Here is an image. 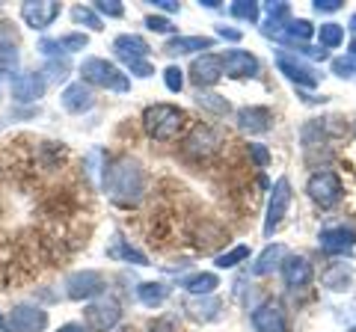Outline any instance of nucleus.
I'll use <instances>...</instances> for the list:
<instances>
[{
	"label": "nucleus",
	"instance_id": "16",
	"mask_svg": "<svg viewBox=\"0 0 356 332\" xmlns=\"http://www.w3.org/2000/svg\"><path fill=\"white\" fill-rule=\"evenodd\" d=\"M238 128L247 131V134H264V131H270V128H273V113H270V107H261V104L241 107V110H238Z\"/></svg>",
	"mask_w": 356,
	"mask_h": 332
},
{
	"label": "nucleus",
	"instance_id": "9",
	"mask_svg": "<svg viewBox=\"0 0 356 332\" xmlns=\"http://www.w3.org/2000/svg\"><path fill=\"white\" fill-rule=\"evenodd\" d=\"M48 312L36 303H15L9 312V332H44Z\"/></svg>",
	"mask_w": 356,
	"mask_h": 332
},
{
	"label": "nucleus",
	"instance_id": "45",
	"mask_svg": "<svg viewBox=\"0 0 356 332\" xmlns=\"http://www.w3.org/2000/svg\"><path fill=\"white\" fill-rule=\"evenodd\" d=\"M217 36H220V39H229V42H241V30H232V27H217Z\"/></svg>",
	"mask_w": 356,
	"mask_h": 332
},
{
	"label": "nucleus",
	"instance_id": "2",
	"mask_svg": "<svg viewBox=\"0 0 356 332\" xmlns=\"http://www.w3.org/2000/svg\"><path fill=\"white\" fill-rule=\"evenodd\" d=\"M184 110L175 107V104H149L143 110V128H146V134L158 142H172L178 140L184 128Z\"/></svg>",
	"mask_w": 356,
	"mask_h": 332
},
{
	"label": "nucleus",
	"instance_id": "33",
	"mask_svg": "<svg viewBox=\"0 0 356 332\" xmlns=\"http://www.w3.org/2000/svg\"><path fill=\"white\" fill-rule=\"evenodd\" d=\"M72 18H74V24H86L89 30H104V24H102V15L95 13L92 6H74L72 9Z\"/></svg>",
	"mask_w": 356,
	"mask_h": 332
},
{
	"label": "nucleus",
	"instance_id": "21",
	"mask_svg": "<svg viewBox=\"0 0 356 332\" xmlns=\"http://www.w3.org/2000/svg\"><path fill=\"white\" fill-rule=\"evenodd\" d=\"M211 48H214V39L211 36H172L163 45V53H170V57H187V53L211 51Z\"/></svg>",
	"mask_w": 356,
	"mask_h": 332
},
{
	"label": "nucleus",
	"instance_id": "31",
	"mask_svg": "<svg viewBox=\"0 0 356 332\" xmlns=\"http://www.w3.org/2000/svg\"><path fill=\"white\" fill-rule=\"evenodd\" d=\"M318 42L324 48H339L341 42H344V27L336 24V21H327V24L318 27Z\"/></svg>",
	"mask_w": 356,
	"mask_h": 332
},
{
	"label": "nucleus",
	"instance_id": "30",
	"mask_svg": "<svg viewBox=\"0 0 356 332\" xmlns=\"http://www.w3.org/2000/svg\"><path fill=\"white\" fill-rule=\"evenodd\" d=\"M229 15L238 21H247V24H255V21L261 18V6L252 3V0H235V3L229 6Z\"/></svg>",
	"mask_w": 356,
	"mask_h": 332
},
{
	"label": "nucleus",
	"instance_id": "32",
	"mask_svg": "<svg viewBox=\"0 0 356 332\" xmlns=\"http://www.w3.org/2000/svg\"><path fill=\"white\" fill-rule=\"evenodd\" d=\"M285 36L300 42V45H306V42L315 36V27H312L306 18H291V21H288V27H285Z\"/></svg>",
	"mask_w": 356,
	"mask_h": 332
},
{
	"label": "nucleus",
	"instance_id": "20",
	"mask_svg": "<svg viewBox=\"0 0 356 332\" xmlns=\"http://www.w3.org/2000/svg\"><path fill=\"white\" fill-rule=\"evenodd\" d=\"M60 101H63V107L69 110V113H86V110H92L95 95H92V90H89L83 81H77V83L65 86L63 95H60Z\"/></svg>",
	"mask_w": 356,
	"mask_h": 332
},
{
	"label": "nucleus",
	"instance_id": "51",
	"mask_svg": "<svg viewBox=\"0 0 356 332\" xmlns=\"http://www.w3.org/2000/svg\"><path fill=\"white\" fill-rule=\"evenodd\" d=\"M348 332H356V326H350V329H348Z\"/></svg>",
	"mask_w": 356,
	"mask_h": 332
},
{
	"label": "nucleus",
	"instance_id": "8",
	"mask_svg": "<svg viewBox=\"0 0 356 332\" xmlns=\"http://www.w3.org/2000/svg\"><path fill=\"white\" fill-rule=\"evenodd\" d=\"M83 320H86L89 332H110L122 320V308H119L116 300H107V297H102V300L89 303L83 308Z\"/></svg>",
	"mask_w": 356,
	"mask_h": 332
},
{
	"label": "nucleus",
	"instance_id": "27",
	"mask_svg": "<svg viewBox=\"0 0 356 332\" xmlns=\"http://www.w3.org/2000/svg\"><path fill=\"white\" fill-rule=\"evenodd\" d=\"M107 256H110V258H119V261H134V264H137V267H146V264H149V258L143 256L140 249H134L131 243L119 240V238L113 240V247L107 249Z\"/></svg>",
	"mask_w": 356,
	"mask_h": 332
},
{
	"label": "nucleus",
	"instance_id": "14",
	"mask_svg": "<svg viewBox=\"0 0 356 332\" xmlns=\"http://www.w3.org/2000/svg\"><path fill=\"white\" fill-rule=\"evenodd\" d=\"M222 74L226 72H222V57L220 53H202V57H196L193 65H191V81L199 86V90L220 83Z\"/></svg>",
	"mask_w": 356,
	"mask_h": 332
},
{
	"label": "nucleus",
	"instance_id": "15",
	"mask_svg": "<svg viewBox=\"0 0 356 332\" xmlns=\"http://www.w3.org/2000/svg\"><path fill=\"white\" fill-rule=\"evenodd\" d=\"M259 57L255 53H250V51H241V48H232V51H226L222 53V72H226L229 77H255L259 74Z\"/></svg>",
	"mask_w": 356,
	"mask_h": 332
},
{
	"label": "nucleus",
	"instance_id": "44",
	"mask_svg": "<svg viewBox=\"0 0 356 332\" xmlns=\"http://www.w3.org/2000/svg\"><path fill=\"white\" fill-rule=\"evenodd\" d=\"M315 13H339V9L344 6V0H315Z\"/></svg>",
	"mask_w": 356,
	"mask_h": 332
},
{
	"label": "nucleus",
	"instance_id": "7",
	"mask_svg": "<svg viewBox=\"0 0 356 332\" xmlns=\"http://www.w3.org/2000/svg\"><path fill=\"white\" fill-rule=\"evenodd\" d=\"M288 208H291V181L280 179L273 184L270 199H267V217H264V235L267 238L282 226V219L288 217Z\"/></svg>",
	"mask_w": 356,
	"mask_h": 332
},
{
	"label": "nucleus",
	"instance_id": "28",
	"mask_svg": "<svg viewBox=\"0 0 356 332\" xmlns=\"http://www.w3.org/2000/svg\"><path fill=\"white\" fill-rule=\"evenodd\" d=\"M196 104L202 107V110H208V113H214V116H226L229 110H232V104H229L222 95H217V92H205V90H199V92H196Z\"/></svg>",
	"mask_w": 356,
	"mask_h": 332
},
{
	"label": "nucleus",
	"instance_id": "43",
	"mask_svg": "<svg viewBox=\"0 0 356 332\" xmlns=\"http://www.w3.org/2000/svg\"><path fill=\"white\" fill-rule=\"evenodd\" d=\"M146 332H178V329H175V320L172 317H158L154 324L146 326Z\"/></svg>",
	"mask_w": 356,
	"mask_h": 332
},
{
	"label": "nucleus",
	"instance_id": "49",
	"mask_svg": "<svg viewBox=\"0 0 356 332\" xmlns=\"http://www.w3.org/2000/svg\"><path fill=\"white\" fill-rule=\"evenodd\" d=\"M348 57H350V60H356V39L350 42V48H348Z\"/></svg>",
	"mask_w": 356,
	"mask_h": 332
},
{
	"label": "nucleus",
	"instance_id": "3",
	"mask_svg": "<svg viewBox=\"0 0 356 332\" xmlns=\"http://www.w3.org/2000/svg\"><path fill=\"white\" fill-rule=\"evenodd\" d=\"M81 77H83L86 86H102V90H110V92H128L131 90L128 74H122L113 63H107L102 57H86L81 63Z\"/></svg>",
	"mask_w": 356,
	"mask_h": 332
},
{
	"label": "nucleus",
	"instance_id": "25",
	"mask_svg": "<svg viewBox=\"0 0 356 332\" xmlns=\"http://www.w3.org/2000/svg\"><path fill=\"white\" fill-rule=\"evenodd\" d=\"M181 288L193 297H211L220 288V279H217V273H193L181 282Z\"/></svg>",
	"mask_w": 356,
	"mask_h": 332
},
{
	"label": "nucleus",
	"instance_id": "34",
	"mask_svg": "<svg viewBox=\"0 0 356 332\" xmlns=\"http://www.w3.org/2000/svg\"><path fill=\"white\" fill-rule=\"evenodd\" d=\"M57 42H60V51L63 53H77V51L86 48L89 39H86V33H63Z\"/></svg>",
	"mask_w": 356,
	"mask_h": 332
},
{
	"label": "nucleus",
	"instance_id": "37",
	"mask_svg": "<svg viewBox=\"0 0 356 332\" xmlns=\"http://www.w3.org/2000/svg\"><path fill=\"white\" fill-rule=\"evenodd\" d=\"M69 60H48V65H44V74L51 77V81H65V77H69Z\"/></svg>",
	"mask_w": 356,
	"mask_h": 332
},
{
	"label": "nucleus",
	"instance_id": "38",
	"mask_svg": "<svg viewBox=\"0 0 356 332\" xmlns=\"http://www.w3.org/2000/svg\"><path fill=\"white\" fill-rule=\"evenodd\" d=\"M92 9L98 15H107V18H122V15H125V6H122L119 0H98Z\"/></svg>",
	"mask_w": 356,
	"mask_h": 332
},
{
	"label": "nucleus",
	"instance_id": "12",
	"mask_svg": "<svg viewBox=\"0 0 356 332\" xmlns=\"http://www.w3.org/2000/svg\"><path fill=\"white\" fill-rule=\"evenodd\" d=\"M9 95H13L15 104H33L44 95V77L42 72H21L13 77V86H9Z\"/></svg>",
	"mask_w": 356,
	"mask_h": 332
},
{
	"label": "nucleus",
	"instance_id": "41",
	"mask_svg": "<svg viewBox=\"0 0 356 332\" xmlns=\"http://www.w3.org/2000/svg\"><path fill=\"white\" fill-rule=\"evenodd\" d=\"M332 72H336L339 77H356V60H336L332 63Z\"/></svg>",
	"mask_w": 356,
	"mask_h": 332
},
{
	"label": "nucleus",
	"instance_id": "47",
	"mask_svg": "<svg viewBox=\"0 0 356 332\" xmlns=\"http://www.w3.org/2000/svg\"><path fill=\"white\" fill-rule=\"evenodd\" d=\"M57 332H89V329H86L83 324H63Z\"/></svg>",
	"mask_w": 356,
	"mask_h": 332
},
{
	"label": "nucleus",
	"instance_id": "35",
	"mask_svg": "<svg viewBox=\"0 0 356 332\" xmlns=\"http://www.w3.org/2000/svg\"><path fill=\"white\" fill-rule=\"evenodd\" d=\"M163 83L170 92H181L184 90V72L178 65H166L163 69Z\"/></svg>",
	"mask_w": 356,
	"mask_h": 332
},
{
	"label": "nucleus",
	"instance_id": "18",
	"mask_svg": "<svg viewBox=\"0 0 356 332\" xmlns=\"http://www.w3.org/2000/svg\"><path fill=\"white\" fill-rule=\"evenodd\" d=\"M321 247H324L327 252H348L350 247H356V229L353 226H327L324 231L318 235Z\"/></svg>",
	"mask_w": 356,
	"mask_h": 332
},
{
	"label": "nucleus",
	"instance_id": "39",
	"mask_svg": "<svg viewBox=\"0 0 356 332\" xmlns=\"http://www.w3.org/2000/svg\"><path fill=\"white\" fill-rule=\"evenodd\" d=\"M247 151H250V158H252V163L259 166V169H264V166L270 163V151H267V146H261V142H250Z\"/></svg>",
	"mask_w": 356,
	"mask_h": 332
},
{
	"label": "nucleus",
	"instance_id": "42",
	"mask_svg": "<svg viewBox=\"0 0 356 332\" xmlns=\"http://www.w3.org/2000/svg\"><path fill=\"white\" fill-rule=\"evenodd\" d=\"M128 69L137 74V77H152L154 74V69H152V63L149 60H134V63H125Z\"/></svg>",
	"mask_w": 356,
	"mask_h": 332
},
{
	"label": "nucleus",
	"instance_id": "23",
	"mask_svg": "<svg viewBox=\"0 0 356 332\" xmlns=\"http://www.w3.org/2000/svg\"><path fill=\"white\" fill-rule=\"evenodd\" d=\"M288 258V249L282 243H270V247H264V252L252 264V276H267L273 273L276 267H282V261Z\"/></svg>",
	"mask_w": 356,
	"mask_h": 332
},
{
	"label": "nucleus",
	"instance_id": "22",
	"mask_svg": "<svg viewBox=\"0 0 356 332\" xmlns=\"http://www.w3.org/2000/svg\"><path fill=\"white\" fill-rule=\"evenodd\" d=\"M353 279V264H344V261H332L330 267L321 273V285L327 291H348Z\"/></svg>",
	"mask_w": 356,
	"mask_h": 332
},
{
	"label": "nucleus",
	"instance_id": "24",
	"mask_svg": "<svg viewBox=\"0 0 356 332\" xmlns=\"http://www.w3.org/2000/svg\"><path fill=\"white\" fill-rule=\"evenodd\" d=\"M170 294H172V288L163 285V282H143V285L137 288V300H140L143 306H149V308L163 306L166 300H170Z\"/></svg>",
	"mask_w": 356,
	"mask_h": 332
},
{
	"label": "nucleus",
	"instance_id": "26",
	"mask_svg": "<svg viewBox=\"0 0 356 332\" xmlns=\"http://www.w3.org/2000/svg\"><path fill=\"white\" fill-rule=\"evenodd\" d=\"M191 312L196 320H202V324H211V320H217L220 312H222V303L217 300V297H202V300L191 303Z\"/></svg>",
	"mask_w": 356,
	"mask_h": 332
},
{
	"label": "nucleus",
	"instance_id": "13",
	"mask_svg": "<svg viewBox=\"0 0 356 332\" xmlns=\"http://www.w3.org/2000/svg\"><path fill=\"white\" fill-rule=\"evenodd\" d=\"M276 65H280V72L288 77L291 83H297V86H306V90H312V86H318V72L312 69L309 63H303V60H297V53L294 57H288L285 51H280L276 53Z\"/></svg>",
	"mask_w": 356,
	"mask_h": 332
},
{
	"label": "nucleus",
	"instance_id": "19",
	"mask_svg": "<svg viewBox=\"0 0 356 332\" xmlns=\"http://www.w3.org/2000/svg\"><path fill=\"white\" fill-rule=\"evenodd\" d=\"M113 51H116V57L119 60H125V63H134V60H149V42L137 36V33H122V36L113 39Z\"/></svg>",
	"mask_w": 356,
	"mask_h": 332
},
{
	"label": "nucleus",
	"instance_id": "10",
	"mask_svg": "<svg viewBox=\"0 0 356 332\" xmlns=\"http://www.w3.org/2000/svg\"><path fill=\"white\" fill-rule=\"evenodd\" d=\"M250 324H252L255 332H291L285 308L276 300H267V303H261L259 308H255V312L250 315Z\"/></svg>",
	"mask_w": 356,
	"mask_h": 332
},
{
	"label": "nucleus",
	"instance_id": "1",
	"mask_svg": "<svg viewBox=\"0 0 356 332\" xmlns=\"http://www.w3.org/2000/svg\"><path fill=\"white\" fill-rule=\"evenodd\" d=\"M104 193L119 208H137L146 196V172L131 154H119L104 163Z\"/></svg>",
	"mask_w": 356,
	"mask_h": 332
},
{
	"label": "nucleus",
	"instance_id": "17",
	"mask_svg": "<svg viewBox=\"0 0 356 332\" xmlns=\"http://www.w3.org/2000/svg\"><path fill=\"white\" fill-rule=\"evenodd\" d=\"M280 270H282V279L288 288H306L315 279V267H312V261L306 256H288Z\"/></svg>",
	"mask_w": 356,
	"mask_h": 332
},
{
	"label": "nucleus",
	"instance_id": "5",
	"mask_svg": "<svg viewBox=\"0 0 356 332\" xmlns=\"http://www.w3.org/2000/svg\"><path fill=\"white\" fill-rule=\"evenodd\" d=\"M107 288V279L98 270H74L65 276V297L69 300H95Z\"/></svg>",
	"mask_w": 356,
	"mask_h": 332
},
{
	"label": "nucleus",
	"instance_id": "29",
	"mask_svg": "<svg viewBox=\"0 0 356 332\" xmlns=\"http://www.w3.org/2000/svg\"><path fill=\"white\" fill-rule=\"evenodd\" d=\"M247 258H250V247L247 243H238V247H232V249L222 252V256H217L214 264L220 270H232V267H238V264H243Z\"/></svg>",
	"mask_w": 356,
	"mask_h": 332
},
{
	"label": "nucleus",
	"instance_id": "50",
	"mask_svg": "<svg viewBox=\"0 0 356 332\" xmlns=\"http://www.w3.org/2000/svg\"><path fill=\"white\" fill-rule=\"evenodd\" d=\"M348 30H353V33H356V13L350 15V24H348Z\"/></svg>",
	"mask_w": 356,
	"mask_h": 332
},
{
	"label": "nucleus",
	"instance_id": "46",
	"mask_svg": "<svg viewBox=\"0 0 356 332\" xmlns=\"http://www.w3.org/2000/svg\"><path fill=\"white\" fill-rule=\"evenodd\" d=\"M154 9H161V13H178V3H172V0H154Z\"/></svg>",
	"mask_w": 356,
	"mask_h": 332
},
{
	"label": "nucleus",
	"instance_id": "52",
	"mask_svg": "<svg viewBox=\"0 0 356 332\" xmlns=\"http://www.w3.org/2000/svg\"><path fill=\"white\" fill-rule=\"evenodd\" d=\"M0 74H3V72H0Z\"/></svg>",
	"mask_w": 356,
	"mask_h": 332
},
{
	"label": "nucleus",
	"instance_id": "11",
	"mask_svg": "<svg viewBox=\"0 0 356 332\" xmlns=\"http://www.w3.org/2000/svg\"><path fill=\"white\" fill-rule=\"evenodd\" d=\"M60 13H63V6L57 0H30V3L21 6V18L33 30H48L60 18Z\"/></svg>",
	"mask_w": 356,
	"mask_h": 332
},
{
	"label": "nucleus",
	"instance_id": "36",
	"mask_svg": "<svg viewBox=\"0 0 356 332\" xmlns=\"http://www.w3.org/2000/svg\"><path fill=\"white\" fill-rule=\"evenodd\" d=\"M18 65V48L13 42H0V72H9Z\"/></svg>",
	"mask_w": 356,
	"mask_h": 332
},
{
	"label": "nucleus",
	"instance_id": "6",
	"mask_svg": "<svg viewBox=\"0 0 356 332\" xmlns=\"http://www.w3.org/2000/svg\"><path fill=\"white\" fill-rule=\"evenodd\" d=\"M306 193L315 205L332 208V205H339V199H341V181H339V175L330 169L315 172V175H309V181H306Z\"/></svg>",
	"mask_w": 356,
	"mask_h": 332
},
{
	"label": "nucleus",
	"instance_id": "48",
	"mask_svg": "<svg viewBox=\"0 0 356 332\" xmlns=\"http://www.w3.org/2000/svg\"><path fill=\"white\" fill-rule=\"evenodd\" d=\"M0 332H9V320L3 315H0Z\"/></svg>",
	"mask_w": 356,
	"mask_h": 332
},
{
	"label": "nucleus",
	"instance_id": "40",
	"mask_svg": "<svg viewBox=\"0 0 356 332\" xmlns=\"http://www.w3.org/2000/svg\"><path fill=\"white\" fill-rule=\"evenodd\" d=\"M146 27H149L152 33H172V30H175L172 21L163 18V15H149V18H146Z\"/></svg>",
	"mask_w": 356,
	"mask_h": 332
},
{
	"label": "nucleus",
	"instance_id": "4",
	"mask_svg": "<svg viewBox=\"0 0 356 332\" xmlns=\"http://www.w3.org/2000/svg\"><path fill=\"white\" fill-rule=\"evenodd\" d=\"M220 146H222V134L214 125H196L191 134L184 137V142H181V149H184L187 158H196V160L214 158V154L220 151Z\"/></svg>",
	"mask_w": 356,
	"mask_h": 332
}]
</instances>
